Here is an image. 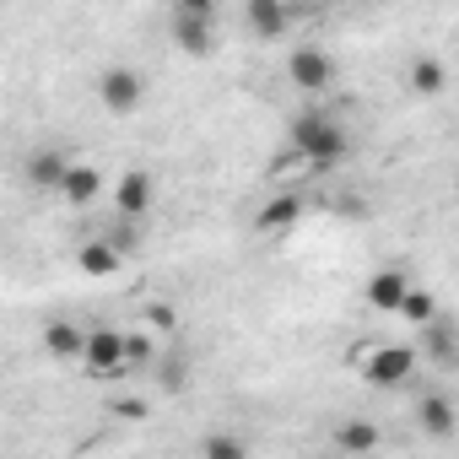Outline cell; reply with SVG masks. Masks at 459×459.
Returning a JSON list of instances; mask_svg holds the SVG:
<instances>
[{"instance_id":"obj_19","label":"cell","mask_w":459,"mask_h":459,"mask_svg":"<svg viewBox=\"0 0 459 459\" xmlns=\"http://www.w3.org/2000/svg\"><path fill=\"white\" fill-rule=\"evenodd\" d=\"M421 351L432 357V362H448L454 357V341H448V330L432 319V325H421Z\"/></svg>"},{"instance_id":"obj_25","label":"cell","mask_w":459,"mask_h":459,"mask_svg":"<svg viewBox=\"0 0 459 459\" xmlns=\"http://www.w3.org/2000/svg\"><path fill=\"white\" fill-rule=\"evenodd\" d=\"M114 416H130V421H141V416H146V400H119V405H114Z\"/></svg>"},{"instance_id":"obj_3","label":"cell","mask_w":459,"mask_h":459,"mask_svg":"<svg viewBox=\"0 0 459 459\" xmlns=\"http://www.w3.org/2000/svg\"><path fill=\"white\" fill-rule=\"evenodd\" d=\"M82 368H87L92 378H119V373L130 368V357H125V330H114V325H87Z\"/></svg>"},{"instance_id":"obj_8","label":"cell","mask_w":459,"mask_h":459,"mask_svg":"<svg viewBox=\"0 0 459 459\" xmlns=\"http://www.w3.org/2000/svg\"><path fill=\"white\" fill-rule=\"evenodd\" d=\"M298 221H303V200H298V195H276V200L260 205L255 233H260V238H281V233H292Z\"/></svg>"},{"instance_id":"obj_2","label":"cell","mask_w":459,"mask_h":459,"mask_svg":"<svg viewBox=\"0 0 459 459\" xmlns=\"http://www.w3.org/2000/svg\"><path fill=\"white\" fill-rule=\"evenodd\" d=\"M98 103H103L114 119L141 114V103H146V82H141V71H135V65H103V71H98Z\"/></svg>"},{"instance_id":"obj_20","label":"cell","mask_w":459,"mask_h":459,"mask_svg":"<svg viewBox=\"0 0 459 459\" xmlns=\"http://www.w3.org/2000/svg\"><path fill=\"white\" fill-rule=\"evenodd\" d=\"M200 448H205L211 459H244V454H249V443H244V437H233V432H211Z\"/></svg>"},{"instance_id":"obj_1","label":"cell","mask_w":459,"mask_h":459,"mask_svg":"<svg viewBox=\"0 0 459 459\" xmlns=\"http://www.w3.org/2000/svg\"><path fill=\"white\" fill-rule=\"evenodd\" d=\"M292 146H298V157L314 162V168H335V162L351 157V135H346L325 108H303V114L292 119Z\"/></svg>"},{"instance_id":"obj_24","label":"cell","mask_w":459,"mask_h":459,"mask_svg":"<svg viewBox=\"0 0 459 459\" xmlns=\"http://www.w3.org/2000/svg\"><path fill=\"white\" fill-rule=\"evenodd\" d=\"M162 384L168 389H184V362H162Z\"/></svg>"},{"instance_id":"obj_17","label":"cell","mask_w":459,"mask_h":459,"mask_svg":"<svg viewBox=\"0 0 459 459\" xmlns=\"http://www.w3.org/2000/svg\"><path fill=\"white\" fill-rule=\"evenodd\" d=\"M330 443L346 448V454H368V448H378V427H368V421H346V427H335Z\"/></svg>"},{"instance_id":"obj_10","label":"cell","mask_w":459,"mask_h":459,"mask_svg":"<svg viewBox=\"0 0 459 459\" xmlns=\"http://www.w3.org/2000/svg\"><path fill=\"white\" fill-rule=\"evenodd\" d=\"M65 173H71V157H65L60 146H39V152L28 157V184H33V189H49V195H60Z\"/></svg>"},{"instance_id":"obj_7","label":"cell","mask_w":459,"mask_h":459,"mask_svg":"<svg viewBox=\"0 0 459 459\" xmlns=\"http://www.w3.org/2000/svg\"><path fill=\"white\" fill-rule=\"evenodd\" d=\"M152 195H157L152 173H146V168H130V173H125V178L114 184V211H119V216H135V221H141V216L152 211Z\"/></svg>"},{"instance_id":"obj_5","label":"cell","mask_w":459,"mask_h":459,"mask_svg":"<svg viewBox=\"0 0 459 459\" xmlns=\"http://www.w3.org/2000/svg\"><path fill=\"white\" fill-rule=\"evenodd\" d=\"M168 39H173V49H178V55L205 60V55L216 49V17H189V12H173V17H168Z\"/></svg>"},{"instance_id":"obj_15","label":"cell","mask_w":459,"mask_h":459,"mask_svg":"<svg viewBox=\"0 0 459 459\" xmlns=\"http://www.w3.org/2000/svg\"><path fill=\"white\" fill-rule=\"evenodd\" d=\"M405 82H411V92H416V98H437V92L448 87V71H443V60H437V55H416V60H411V71H405Z\"/></svg>"},{"instance_id":"obj_23","label":"cell","mask_w":459,"mask_h":459,"mask_svg":"<svg viewBox=\"0 0 459 459\" xmlns=\"http://www.w3.org/2000/svg\"><path fill=\"white\" fill-rule=\"evenodd\" d=\"M168 12H189V17H216V0H168Z\"/></svg>"},{"instance_id":"obj_4","label":"cell","mask_w":459,"mask_h":459,"mask_svg":"<svg viewBox=\"0 0 459 459\" xmlns=\"http://www.w3.org/2000/svg\"><path fill=\"white\" fill-rule=\"evenodd\" d=\"M357 368H362V378H368L373 389H394V384H405V378H411L416 351H411V346H373V351H362V357H357Z\"/></svg>"},{"instance_id":"obj_6","label":"cell","mask_w":459,"mask_h":459,"mask_svg":"<svg viewBox=\"0 0 459 459\" xmlns=\"http://www.w3.org/2000/svg\"><path fill=\"white\" fill-rule=\"evenodd\" d=\"M287 76H292V87H298V92H325V87L335 82V60H330L325 49L303 44V49H292V60H287Z\"/></svg>"},{"instance_id":"obj_21","label":"cell","mask_w":459,"mask_h":459,"mask_svg":"<svg viewBox=\"0 0 459 459\" xmlns=\"http://www.w3.org/2000/svg\"><path fill=\"white\" fill-rule=\"evenodd\" d=\"M125 357H130V373H135V368H146V362L157 357V351H152V341H146V330H130V335H125Z\"/></svg>"},{"instance_id":"obj_9","label":"cell","mask_w":459,"mask_h":459,"mask_svg":"<svg viewBox=\"0 0 459 459\" xmlns=\"http://www.w3.org/2000/svg\"><path fill=\"white\" fill-rule=\"evenodd\" d=\"M44 351H49L55 362H82V351H87V325H76V319H49V325H44Z\"/></svg>"},{"instance_id":"obj_16","label":"cell","mask_w":459,"mask_h":459,"mask_svg":"<svg viewBox=\"0 0 459 459\" xmlns=\"http://www.w3.org/2000/svg\"><path fill=\"white\" fill-rule=\"evenodd\" d=\"M416 421H421V432H432V437H448V432H454V405H448L443 394H421V405H416Z\"/></svg>"},{"instance_id":"obj_18","label":"cell","mask_w":459,"mask_h":459,"mask_svg":"<svg viewBox=\"0 0 459 459\" xmlns=\"http://www.w3.org/2000/svg\"><path fill=\"white\" fill-rule=\"evenodd\" d=\"M400 319H405V325H416V330H421V325H432V319H437L432 292H427V287H411V292H405V303H400Z\"/></svg>"},{"instance_id":"obj_12","label":"cell","mask_w":459,"mask_h":459,"mask_svg":"<svg viewBox=\"0 0 459 459\" xmlns=\"http://www.w3.org/2000/svg\"><path fill=\"white\" fill-rule=\"evenodd\" d=\"M405 292H411V276L405 271H373L368 276V308H378V314H400Z\"/></svg>"},{"instance_id":"obj_14","label":"cell","mask_w":459,"mask_h":459,"mask_svg":"<svg viewBox=\"0 0 459 459\" xmlns=\"http://www.w3.org/2000/svg\"><path fill=\"white\" fill-rule=\"evenodd\" d=\"M249 28L260 39H281L292 28V12H287V0H249Z\"/></svg>"},{"instance_id":"obj_13","label":"cell","mask_w":459,"mask_h":459,"mask_svg":"<svg viewBox=\"0 0 459 459\" xmlns=\"http://www.w3.org/2000/svg\"><path fill=\"white\" fill-rule=\"evenodd\" d=\"M76 265H82V276H114L125 265V249L114 238H92V244L76 249Z\"/></svg>"},{"instance_id":"obj_11","label":"cell","mask_w":459,"mask_h":459,"mask_svg":"<svg viewBox=\"0 0 459 459\" xmlns=\"http://www.w3.org/2000/svg\"><path fill=\"white\" fill-rule=\"evenodd\" d=\"M98 195H103V173H98L92 162H71V173H65V184H60V200H65L71 211H87Z\"/></svg>"},{"instance_id":"obj_22","label":"cell","mask_w":459,"mask_h":459,"mask_svg":"<svg viewBox=\"0 0 459 459\" xmlns=\"http://www.w3.org/2000/svg\"><path fill=\"white\" fill-rule=\"evenodd\" d=\"M108 238H114V244H119L125 255H135V249H141V233H135V216H125V221L114 227V233H108Z\"/></svg>"}]
</instances>
